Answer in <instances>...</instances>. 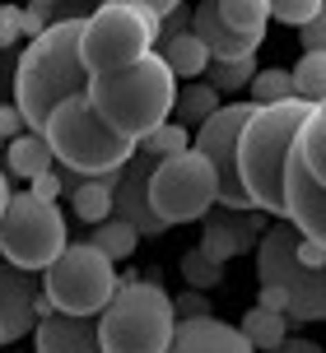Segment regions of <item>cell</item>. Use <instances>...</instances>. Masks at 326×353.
Instances as JSON below:
<instances>
[{
    "instance_id": "26",
    "label": "cell",
    "mask_w": 326,
    "mask_h": 353,
    "mask_svg": "<svg viewBox=\"0 0 326 353\" xmlns=\"http://www.w3.org/2000/svg\"><path fill=\"white\" fill-rule=\"evenodd\" d=\"M256 74H261V70H256V56H242V61H210L205 84L224 98V93H238V88H252Z\"/></svg>"
},
{
    "instance_id": "35",
    "label": "cell",
    "mask_w": 326,
    "mask_h": 353,
    "mask_svg": "<svg viewBox=\"0 0 326 353\" xmlns=\"http://www.w3.org/2000/svg\"><path fill=\"white\" fill-rule=\"evenodd\" d=\"M15 42H23V37H19V28H15V10L5 5V14H0V52H10Z\"/></svg>"
},
{
    "instance_id": "17",
    "label": "cell",
    "mask_w": 326,
    "mask_h": 353,
    "mask_svg": "<svg viewBox=\"0 0 326 353\" xmlns=\"http://www.w3.org/2000/svg\"><path fill=\"white\" fill-rule=\"evenodd\" d=\"M33 353H103V344H98V321L52 312L47 321H37Z\"/></svg>"
},
{
    "instance_id": "40",
    "label": "cell",
    "mask_w": 326,
    "mask_h": 353,
    "mask_svg": "<svg viewBox=\"0 0 326 353\" xmlns=\"http://www.w3.org/2000/svg\"><path fill=\"white\" fill-rule=\"evenodd\" d=\"M0 56H5V52H0Z\"/></svg>"
},
{
    "instance_id": "20",
    "label": "cell",
    "mask_w": 326,
    "mask_h": 353,
    "mask_svg": "<svg viewBox=\"0 0 326 353\" xmlns=\"http://www.w3.org/2000/svg\"><path fill=\"white\" fill-rule=\"evenodd\" d=\"M159 56H163V65L178 74V79H191V84H196L200 74L210 70V52H205V47H200L191 33L163 37V42H159Z\"/></svg>"
},
{
    "instance_id": "15",
    "label": "cell",
    "mask_w": 326,
    "mask_h": 353,
    "mask_svg": "<svg viewBox=\"0 0 326 353\" xmlns=\"http://www.w3.org/2000/svg\"><path fill=\"white\" fill-rule=\"evenodd\" d=\"M168 353H256V349L238 325L219 316H200V321H178V335H173Z\"/></svg>"
},
{
    "instance_id": "1",
    "label": "cell",
    "mask_w": 326,
    "mask_h": 353,
    "mask_svg": "<svg viewBox=\"0 0 326 353\" xmlns=\"http://www.w3.org/2000/svg\"><path fill=\"white\" fill-rule=\"evenodd\" d=\"M89 19V14H84ZM84 19H66V23H56L47 33L28 42L23 52L15 56V107L23 125L42 135L47 121H52V112L66 98H79V93H89V79L93 74L84 70V56H79V37H84Z\"/></svg>"
},
{
    "instance_id": "38",
    "label": "cell",
    "mask_w": 326,
    "mask_h": 353,
    "mask_svg": "<svg viewBox=\"0 0 326 353\" xmlns=\"http://www.w3.org/2000/svg\"><path fill=\"white\" fill-rule=\"evenodd\" d=\"M0 107H5V103H0ZM0 154H5V135H0Z\"/></svg>"
},
{
    "instance_id": "27",
    "label": "cell",
    "mask_w": 326,
    "mask_h": 353,
    "mask_svg": "<svg viewBox=\"0 0 326 353\" xmlns=\"http://www.w3.org/2000/svg\"><path fill=\"white\" fill-rule=\"evenodd\" d=\"M275 103H294V74L280 65H266L252 79V107H275Z\"/></svg>"
},
{
    "instance_id": "23",
    "label": "cell",
    "mask_w": 326,
    "mask_h": 353,
    "mask_svg": "<svg viewBox=\"0 0 326 353\" xmlns=\"http://www.w3.org/2000/svg\"><path fill=\"white\" fill-rule=\"evenodd\" d=\"M219 14H224V23L233 33L261 42L266 37V23H271V5L266 0H219Z\"/></svg>"
},
{
    "instance_id": "34",
    "label": "cell",
    "mask_w": 326,
    "mask_h": 353,
    "mask_svg": "<svg viewBox=\"0 0 326 353\" xmlns=\"http://www.w3.org/2000/svg\"><path fill=\"white\" fill-rule=\"evenodd\" d=\"M298 261L308 265V270H326V251L317 242H308V237H298Z\"/></svg>"
},
{
    "instance_id": "37",
    "label": "cell",
    "mask_w": 326,
    "mask_h": 353,
    "mask_svg": "<svg viewBox=\"0 0 326 353\" xmlns=\"http://www.w3.org/2000/svg\"><path fill=\"white\" fill-rule=\"evenodd\" d=\"M10 200H15V191H10V176L0 172V223H5V210H10Z\"/></svg>"
},
{
    "instance_id": "21",
    "label": "cell",
    "mask_w": 326,
    "mask_h": 353,
    "mask_svg": "<svg viewBox=\"0 0 326 353\" xmlns=\"http://www.w3.org/2000/svg\"><path fill=\"white\" fill-rule=\"evenodd\" d=\"M247 344L256 353H280V344L289 339V316H280V312H266V307H247V316L238 325Z\"/></svg>"
},
{
    "instance_id": "33",
    "label": "cell",
    "mask_w": 326,
    "mask_h": 353,
    "mask_svg": "<svg viewBox=\"0 0 326 353\" xmlns=\"http://www.w3.org/2000/svg\"><path fill=\"white\" fill-rule=\"evenodd\" d=\"M66 186H70V191H75L79 181H70V176H56V172H47V176H37V181H33V186H28V191H33L37 200H47V205H56V195L66 191Z\"/></svg>"
},
{
    "instance_id": "5",
    "label": "cell",
    "mask_w": 326,
    "mask_h": 353,
    "mask_svg": "<svg viewBox=\"0 0 326 353\" xmlns=\"http://www.w3.org/2000/svg\"><path fill=\"white\" fill-rule=\"evenodd\" d=\"M173 335H178V312H173V298L159 288V274H145V279L126 274L108 312L98 316L103 353H168Z\"/></svg>"
},
{
    "instance_id": "12",
    "label": "cell",
    "mask_w": 326,
    "mask_h": 353,
    "mask_svg": "<svg viewBox=\"0 0 326 353\" xmlns=\"http://www.w3.org/2000/svg\"><path fill=\"white\" fill-rule=\"evenodd\" d=\"M266 232H271V223H266V214H261V210L238 214V210H219V205H215V214L200 219V251H205L215 265H229L233 256L261 247Z\"/></svg>"
},
{
    "instance_id": "10",
    "label": "cell",
    "mask_w": 326,
    "mask_h": 353,
    "mask_svg": "<svg viewBox=\"0 0 326 353\" xmlns=\"http://www.w3.org/2000/svg\"><path fill=\"white\" fill-rule=\"evenodd\" d=\"M149 205L168 228L178 223H200L219 205V176L215 168L200 159L196 149H186L178 159H163L149 176Z\"/></svg>"
},
{
    "instance_id": "25",
    "label": "cell",
    "mask_w": 326,
    "mask_h": 353,
    "mask_svg": "<svg viewBox=\"0 0 326 353\" xmlns=\"http://www.w3.org/2000/svg\"><path fill=\"white\" fill-rule=\"evenodd\" d=\"M289 74H294V98H303V103H312V107L326 103V56L303 52Z\"/></svg>"
},
{
    "instance_id": "13",
    "label": "cell",
    "mask_w": 326,
    "mask_h": 353,
    "mask_svg": "<svg viewBox=\"0 0 326 353\" xmlns=\"http://www.w3.org/2000/svg\"><path fill=\"white\" fill-rule=\"evenodd\" d=\"M154 168H159V159H149L145 149H135V159L122 168L117 191H112V200H117V214H112V219L131 223L140 237H163V232H168V223H163L159 214H154V205H149V176H154Z\"/></svg>"
},
{
    "instance_id": "36",
    "label": "cell",
    "mask_w": 326,
    "mask_h": 353,
    "mask_svg": "<svg viewBox=\"0 0 326 353\" xmlns=\"http://www.w3.org/2000/svg\"><path fill=\"white\" fill-rule=\"evenodd\" d=\"M280 353H322V344H312V339H285Z\"/></svg>"
},
{
    "instance_id": "16",
    "label": "cell",
    "mask_w": 326,
    "mask_h": 353,
    "mask_svg": "<svg viewBox=\"0 0 326 353\" xmlns=\"http://www.w3.org/2000/svg\"><path fill=\"white\" fill-rule=\"evenodd\" d=\"M33 302H37V293H33V283H28V274L0 261V325H5V344H15L28 330H37Z\"/></svg>"
},
{
    "instance_id": "3",
    "label": "cell",
    "mask_w": 326,
    "mask_h": 353,
    "mask_svg": "<svg viewBox=\"0 0 326 353\" xmlns=\"http://www.w3.org/2000/svg\"><path fill=\"white\" fill-rule=\"evenodd\" d=\"M89 103L98 112V121L117 130L122 140L140 144L149 140L159 125L173 121L178 107V74L163 65L159 52H149L145 61H135L131 70L117 74H93L89 79Z\"/></svg>"
},
{
    "instance_id": "8",
    "label": "cell",
    "mask_w": 326,
    "mask_h": 353,
    "mask_svg": "<svg viewBox=\"0 0 326 353\" xmlns=\"http://www.w3.org/2000/svg\"><path fill=\"white\" fill-rule=\"evenodd\" d=\"M117 265L93 247V242H70L66 256L42 274V298L52 302V312L61 316H84L98 321L108 312V302L117 298Z\"/></svg>"
},
{
    "instance_id": "11",
    "label": "cell",
    "mask_w": 326,
    "mask_h": 353,
    "mask_svg": "<svg viewBox=\"0 0 326 353\" xmlns=\"http://www.w3.org/2000/svg\"><path fill=\"white\" fill-rule=\"evenodd\" d=\"M252 112H256L252 103H224L215 117L191 135V149H196L219 176V210H238V214L252 210V200H247L242 181H238V140H242V125L252 121Z\"/></svg>"
},
{
    "instance_id": "29",
    "label": "cell",
    "mask_w": 326,
    "mask_h": 353,
    "mask_svg": "<svg viewBox=\"0 0 326 353\" xmlns=\"http://www.w3.org/2000/svg\"><path fill=\"white\" fill-rule=\"evenodd\" d=\"M140 149H145L149 159H178V154H186L191 149V130L186 125H178V121H168V125H159L149 140H140Z\"/></svg>"
},
{
    "instance_id": "14",
    "label": "cell",
    "mask_w": 326,
    "mask_h": 353,
    "mask_svg": "<svg viewBox=\"0 0 326 353\" xmlns=\"http://www.w3.org/2000/svg\"><path fill=\"white\" fill-rule=\"evenodd\" d=\"M191 37L210 52V61H242V56H256V47H261L256 37H242V33H233V28L224 23L219 0L191 5Z\"/></svg>"
},
{
    "instance_id": "28",
    "label": "cell",
    "mask_w": 326,
    "mask_h": 353,
    "mask_svg": "<svg viewBox=\"0 0 326 353\" xmlns=\"http://www.w3.org/2000/svg\"><path fill=\"white\" fill-rule=\"evenodd\" d=\"M182 279H186V288H196V293H210V288L224 283V265H215L200 247H191L182 256Z\"/></svg>"
},
{
    "instance_id": "4",
    "label": "cell",
    "mask_w": 326,
    "mask_h": 353,
    "mask_svg": "<svg viewBox=\"0 0 326 353\" xmlns=\"http://www.w3.org/2000/svg\"><path fill=\"white\" fill-rule=\"evenodd\" d=\"M42 140L52 144L56 163L66 168L70 176H89V181H103V176L122 172L131 159H135V149L140 144L122 140L117 130L98 121V112H93L89 93H79V98H66V103L52 112V121L42 130Z\"/></svg>"
},
{
    "instance_id": "6",
    "label": "cell",
    "mask_w": 326,
    "mask_h": 353,
    "mask_svg": "<svg viewBox=\"0 0 326 353\" xmlns=\"http://www.w3.org/2000/svg\"><path fill=\"white\" fill-rule=\"evenodd\" d=\"M159 19L149 10V0H108L89 10L84 19V37H79V56L89 74H117L131 70L135 61L159 52Z\"/></svg>"
},
{
    "instance_id": "2",
    "label": "cell",
    "mask_w": 326,
    "mask_h": 353,
    "mask_svg": "<svg viewBox=\"0 0 326 353\" xmlns=\"http://www.w3.org/2000/svg\"><path fill=\"white\" fill-rule=\"evenodd\" d=\"M312 117V103L294 98V103L256 107L252 121L242 125L238 140V181L252 200V210L275 214L280 223H289V205H285V163L294 154V140L303 121Z\"/></svg>"
},
{
    "instance_id": "31",
    "label": "cell",
    "mask_w": 326,
    "mask_h": 353,
    "mask_svg": "<svg viewBox=\"0 0 326 353\" xmlns=\"http://www.w3.org/2000/svg\"><path fill=\"white\" fill-rule=\"evenodd\" d=\"M173 312H178V321H200V316H215V312H210V293H196V288L178 293V298H173Z\"/></svg>"
},
{
    "instance_id": "19",
    "label": "cell",
    "mask_w": 326,
    "mask_h": 353,
    "mask_svg": "<svg viewBox=\"0 0 326 353\" xmlns=\"http://www.w3.org/2000/svg\"><path fill=\"white\" fill-rule=\"evenodd\" d=\"M117 176H122V172L103 176V181H79V186L70 191V210H75V219H79V223L98 228V223H108L112 214H117V200H112Z\"/></svg>"
},
{
    "instance_id": "32",
    "label": "cell",
    "mask_w": 326,
    "mask_h": 353,
    "mask_svg": "<svg viewBox=\"0 0 326 353\" xmlns=\"http://www.w3.org/2000/svg\"><path fill=\"white\" fill-rule=\"evenodd\" d=\"M298 42H303V52L326 56V0H322V14L312 19L308 28H298Z\"/></svg>"
},
{
    "instance_id": "9",
    "label": "cell",
    "mask_w": 326,
    "mask_h": 353,
    "mask_svg": "<svg viewBox=\"0 0 326 353\" xmlns=\"http://www.w3.org/2000/svg\"><path fill=\"white\" fill-rule=\"evenodd\" d=\"M256 279L289 302V321H326V270H308L298 261V228L271 223L256 247Z\"/></svg>"
},
{
    "instance_id": "22",
    "label": "cell",
    "mask_w": 326,
    "mask_h": 353,
    "mask_svg": "<svg viewBox=\"0 0 326 353\" xmlns=\"http://www.w3.org/2000/svg\"><path fill=\"white\" fill-rule=\"evenodd\" d=\"M219 93L210 84H205V79H196V84H186V88H178V107H173V121L178 125H186V130H191V135H196L200 125L210 121V117H215L219 112Z\"/></svg>"
},
{
    "instance_id": "30",
    "label": "cell",
    "mask_w": 326,
    "mask_h": 353,
    "mask_svg": "<svg viewBox=\"0 0 326 353\" xmlns=\"http://www.w3.org/2000/svg\"><path fill=\"white\" fill-rule=\"evenodd\" d=\"M317 14H322V0H280V5H271V19L294 23V28H308Z\"/></svg>"
},
{
    "instance_id": "24",
    "label": "cell",
    "mask_w": 326,
    "mask_h": 353,
    "mask_svg": "<svg viewBox=\"0 0 326 353\" xmlns=\"http://www.w3.org/2000/svg\"><path fill=\"white\" fill-rule=\"evenodd\" d=\"M89 242L103 251L112 265H117V261H131V256H135V247H140V232L131 228V223H122V219H108V223H98V228L89 232Z\"/></svg>"
},
{
    "instance_id": "7",
    "label": "cell",
    "mask_w": 326,
    "mask_h": 353,
    "mask_svg": "<svg viewBox=\"0 0 326 353\" xmlns=\"http://www.w3.org/2000/svg\"><path fill=\"white\" fill-rule=\"evenodd\" d=\"M70 247L66 232V214L37 200L33 191H15L5 223H0V261L23 270V274H47Z\"/></svg>"
},
{
    "instance_id": "39",
    "label": "cell",
    "mask_w": 326,
    "mask_h": 353,
    "mask_svg": "<svg viewBox=\"0 0 326 353\" xmlns=\"http://www.w3.org/2000/svg\"><path fill=\"white\" fill-rule=\"evenodd\" d=\"M0 344H5V325H0Z\"/></svg>"
},
{
    "instance_id": "18",
    "label": "cell",
    "mask_w": 326,
    "mask_h": 353,
    "mask_svg": "<svg viewBox=\"0 0 326 353\" xmlns=\"http://www.w3.org/2000/svg\"><path fill=\"white\" fill-rule=\"evenodd\" d=\"M5 168H10V176H23L28 186H33L37 176H47L56 168V154H52V144L42 140V135H19V140L5 144Z\"/></svg>"
}]
</instances>
